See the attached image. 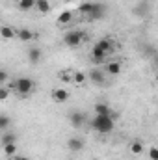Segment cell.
Returning a JSON list of instances; mask_svg holds the SVG:
<instances>
[{"mask_svg": "<svg viewBox=\"0 0 158 160\" xmlns=\"http://www.w3.org/2000/svg\"><path fill=\"white\" fill-rule=\"evenodd\" d=\"M91 127L101 134H110L116 127V118L114 116H95V119L91 121Z\"/></svg>", "mask_w": 158, "mask_h": 160, "instance_id": "6da1fadb", "label": "cell"}, {"mask_svg": "<svg viewBox=\"0 0 158 160\" xmlns=\"http://www.w3.org/2000/svg\"><path fill=\"white\" fill-rule=\"evenodd\" d=\"M9 89H15L21 97H28L32 91H34V80L28 78V77H21V78H17L13 84H9L7 86Z\"/></svg>", "mask_w": 158, "mask_h": 160, "instance_id": "7a4b0ae2", "label": "cell"}, {"mask_svg": "<svg viewBox=\"0 0 158 160\" xmlns=\"http://www.w3.org/2000/svg\"><path fill=\"white\" fill-rule=\"evenodd\" d=\"M86 39V34L84 32H80V30H71V32H67L65 34V38H63V43L67 45V47H78L82 41Z\"/></svg>", "mask_w": 158, "mask_h": 160, "instance_id": "3957f363", "label": "cell"}, {"mask_svg": "<svg viewBox=\"0 0 158 160\" xmlns=\"http://www.w3.org/2000/svg\"><path fill=\"white\" fill-rule=\"evenodd\" d=\"M93 50H99V52H102V54H110V52H114V41L110 39V38H104V39H99L95 43V47H93Z\"/></svg>", "mask_w": 158, "mask_h": 160, "instance_id": "277c9868", "label": "cell"}, {"mask_svg": "<svg viewBox=\"0 0 158 160\" xmlns=\"http://www.w3.org/2000/svg\"><path fill=\"white\" fill-rule=\"evenodd\" d=\"M104 11H106V8H104V4H99V2H93V8H91V11L87 13V17L89 19H101V17H104Z\"/></svg>", "mask_w": 158, "mask_h": 160, "instance_id": "5b68a950", "label": "cell"}, {"mask_svg": "<svg viewBox=\"0 0 158 160\" xmlns=\"http://www.w3.org/2000/svg\"><path fill=\"white\" fill-rule=\"evenodd\" d=\"M69 121H71V125L75 127V128H78V127H82L84 125V121H86V116L82 114V112H71L69 114Z\"/></svg>", "mask_w": 158, "mask_h": 160, "instance_id": "8992f818", "label": "cell"}, {"mask_svg": "<svg viewBox=\"0 0 158 160\" xmlns=\"http://www.w3.org/2000/svg\"><path fill=\"white\" fill-rule=\"evenodd\" d=\"M67 147H69V151L78 153V151H82V149H84V140H82V138H69Z\"/></svg>", "mask_w": 158, "mask_h": 160, "instance_id": "52a82bcc", "label": "cell"}, {"mask_svg": "<svg viewBox=\"0 0 158 160\" xmlns=\"http://www.w3.org/2000/svg\"><path fill=\"white\" fill-rule=\"evenodd\" d=\"M52 99L56 102H67L69 101V91H65V89H54L52 91Z\"/></svg>", "mask_w": 158, "mask_h": 160, "instance_id": "ba28073f", "label": "cell"}, {"mask_svg": "<svg viewBox=\"0 0 158 160\" xmlns=\"http://www.w3.org/2000/svg\"><path fill=\"white\" fill-rule=\"evenodd\" d=\"M95 112H97V116H114L112 108L108 104H104V102H97L95 104Z\"/></svg>", "mask_w": 158, "mask_h": 160, "instance_id": "9c48e42d", "label": "cell"}, {"mask_svg": "<svg viewBox=\"0 0 158 160\" xmlns=\"http://www.w3.org/2000/svg\"><path fill=\"white\" fill-rule=\"evenodd\" d=\"M41 58H43V52H41L37 47H32V48L28 50V60H30L32 63H39Z\"/></svg>", "mask_w": 158, "mask_h": 160, "instance_id": "30bf717a", "label": "cell"}, {"mask_svg": "<svg viewBox=\"0 0 158 160\" xmlns=\"http://www.w3.org/2000/svg\"><path fill=\"white\" fill-rule=\"evenodd\" d=\"M17 36V30L11 28V26H0V38L4 39H13Z\"/></svg>", "mask_w": 158, "mask_h": 160, "instance_id": "8fae6325", "label": "cell"}, {"mask_svg": "<svg viewBox=\"0 0 158 160\" xmlns=\"http://www.w3.org/2000/svg\"><path fill=\"white\" fill-rule=\"evenodd\" d=\"M106 73L112 75V77H117L119 73H121V63L119 62H108L106 63Z\"/></svg>", "mask_w": 158, "mask_h": 160, "instance_id": "7c38bea8", "label": "cell"}, {"mask_svg": "<svg viewBox=\"0 0 158 160\" xmlns=\"http://www.w3.org/2000/svg\"><path fill=\"white\" fill-rule=\"evenodd\" d=\"M89 78H91V82H95V84H102L104 82V73L99 71V69H91Z\"/></svg>", "mask_w": 158, "mask_h": 160, "instance_id": "4fadbf2b", "label": "cell"}, {"mask_svg": "<svg viewBox=\"0 0 158 160\" xmlns=\"http://www.w3.org/2000/svg\"><path fill=\"white\" fill-rule=\"evenodd\" d=\"M17 38H19V39H22V41H30V39H34V38H36V34H34L32 30H28V28H22V30H19V32H17Z\"/></svg>", "mask_w": 158, "mask_h": 160, "instance_id": "5bb4252c", "label": "cell"}, {"mask_svg": "<svg viewBox=\"0 0 158 160\" xmlns=\"http://www.w3.org/2000/svg\"><path fill=\"white\" fill-rule=\"evenodd\" d=\"M36 8L39 9L41 13H48L52 6H50V2H48V0H36Z\"/></svg>", "mask_w": 158, "mask_h": 160, "instance_id": "9a60e30c", "label": "cell"}, {"mask_svg": "<svg viewBox=\"0 0 158 160\" xmlns=\"http://www.w3.org/2000/svg\"><path fill=\"white\" fill-rule=\"evenodd\" d=\"M19 8L22 11H30L32 8H36V0H19Z\"/></svg>", "mask_w": 158, "mask_h": 160, "instance_id": "2e32d148", "label": "cell"}, {"mask_svg": "<svg viewBox=\"0 0 158 160\" xmlns=\"http://www.w3.org/2000/svg\"><path fill=\"white\" fill-rule=\"evenodd\" d=\"M130 153L132 155H141L143 153V143L141 142H132L130 143Z\"/></svg>", "mask_w": 158, "mask_h": 160, "instance_id": "e0dca14e", "label": "cell"}, {"mask_svg": "<svg viewBox=\"0 0 158 160\" xmlns=\"http://www.w3.org/2000/svg\"><path fill=\"white\" fill-rule=\"evenodd\" d=\"M17 142V136L13 134V132H7V134H4L2 136V145H7V143H15Z\"/></svg>", "mask_w": 158, "mask_h": 160, "instance_id": "ac0fdd59", "label": "cell"}, {"mask_svg": "<svg viewBox=\"0 0 158 160\" xmlns=\"http://www.w3.org/2000/svg\"><path fill=\"white\" fill-rule=\"evenodd\" d=\"M71 19H73V13H71V11H63V13L58 17V22H60V24H67Z\"/></svg>", "mask_w": 158, "mask_h": 160, "instance_id": "d6986e66", "label": "cell"}, {"mask_svg": "<svg viewBox=\"0 0 158 160\" xmlns=\"http://www.w3.org/2000/svg\"><path fill=\"white\" fill-rule=\"evenodd\" d=\"M60 78L63 80V82H73V77H75V71H62L60 75H58Z\"/></svg>", "mask_w": 158, "mask_h": 160, "instance_id": "ffe728a7", "label": "cell"}, {"mask_svg": "<svg viewBox=\"0 0 158 160\" xmlns=\"http://www.w3.org/2000/svg\"><path fill=\"white\" fill-rule=\"evenodd\" d=\"M91 8H93V2H84V4H80L78 6V11L80 13H84V15H87V13L91 11Z\"/></svg>", "mask_w": 158, "mask_h": 160, "instance_id": "44dd1931", "label": "cell"}, {"mask_svg": "<svg viewBox=\"0 0 158 160\" xmlns=\"http://www.w3.org/2000/svg\"><path fill=\"white\" fill-rule=\"evenodd\" d=\"M9 125H11V119L7 116H0V130H6Z\"/></svg>", "mask_w": 158, "mask_h": 160, "instance_id": "7402d4cb", "label": "cell"}, {"mask_svg": "<svg viewBox=\"0 0 158 160\" xmlns=\"http://www.w3.org/2000/svg\"><path fill=\"white\" fill-rule=\"evenodd\" d=\"M4 151H6V155H15L17 153V145L15 143H7V145H4Z\"/></svg>", "mask_w": 158, "mask_h": 160, "instance_id": "603a6c76", "label": "cell"}, {"mask_svg": "<svg viewBox=\"0 0 158 160\" xmlns=\"http://www.w3.org/2000/svg\"><path fill=\"white\" fill-rule=\"evenodd\" d=\"M73 82H75V84H84V82H86V75H84V73H78V71H75Z\"/></svg>", "mask_w": 158, "mask_h": 160, "instance_id": "cb8c5ba5", "label": "cell"}, {"mask_svg": "<svg viewBox=\"0 0 158 160\" xmlns=\"http://www.w3.org/2000/svg\"><path fill=\"white\" fill-rule=\"evenodd\" d=\"M9 93H11V89H9L7 86H4V88H0V101H6V99L9 97Z\"/></svg>", "mask_w": 158, "mask_h": 160, "instance_id": "d4e9b609", "label": "cell"}, {"mask_svg": "<svg viewBox=\"0 0 158 160\" xmlns=\"http://www.w3.org/2000/svg\"><path fill=\"white\" fill-rule=\"evenodd\" d=\"M7 80H9V75H7V71L0 69V86H2V84H6Z\"/></svg>", "mask_w": 158, "mask_h": 160, "instance_id": "484cf974", "label": "cell"}, {"mask_svg": "<svg viewBox=\"0 0 158 160\" xmlns=\"http://www.w3.org/2000/svg\"><path fill=\"white\" fill-rule=\"evenodd\" d=\"M149 158H151V160H158V151H156V147H151V151H149Z\"/></svg>", "mask_w": 158, "mask_h": 160, "instance_id": "4316f807", "label": "cell"}, {"mask_svg": "<svg viewBox=\"0 0 158 160\" xmlns=\"http://www.w3.org/2000/svg\"><path fill=\"white\" fill-rule=\"evenodd\" d=\"M145 52H147L149 56H155V47H153V45H147V47H145Z\"/></svg>", "mask_w": 158, "mask_h": 160, "instance_id": "83f0119b", "label": "cell"}, {"mask_svg": "<svg viewBox=\"0 0 158 160\" xmlns=\"http://www.w3.org/2000/svg\"><path fill=\"white\" fill-rule=\"evenodd\" d=\"M9 160H30V158H26V157H11Z\"/></svg>", "mask_w": 158, "mask_h": 160, "instance_id": "f1b7e54d", "label": "cell"}]
</instances>
